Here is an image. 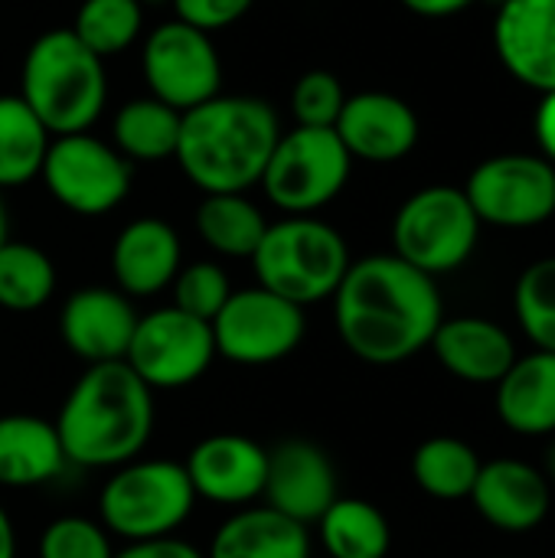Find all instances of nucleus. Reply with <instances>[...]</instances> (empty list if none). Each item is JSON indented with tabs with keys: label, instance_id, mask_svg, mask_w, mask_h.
<instances>
[{
	"label": "nucleus",
	"instance_id": "nucleus-1",
	"mask_svg": "<svg viewBox=\"0 0 555 558\" xmlns=\"http://www.w3.org/2000/svg\"><path fill=\"white\" fill-rule=\"evenodd\" d=\"M330 301L343 347L370 366L412 360L445 320L435 278L393 252L350 262Z\"/></svg>",
	"mask_w": 555,
	"mask_h": 558
},
{
	"label": "nucleus",
	"instance_id": "nucleus-2",
	"mask_svg": "<svg viewBox=\"0 0 555 558\" xmlns=\"http://www.w3.org/2000/svg\"><path fill=\"white\" fill-rule=\"evenodd\" d=\"M281 137L278 111L255 95H216L183 111L177 163L203 193H245L262 183Z\"/></svg>",
	"mask_w": 555,
	"mask_h": 558
},
{
	"label": "nucleus",
	"instance_id": "nucleus-3",
	"mask_svg": "<svg viewBox=\"0 0 555 558\" xmlns=\"http://www.w3.org/2000/svg\"><path fill=\"white\" fill-rule=\"evenodd\" d=\"M75 468H121L134 461L154 432V389L124 363H95L69 389L52 422Z\"/></svg>",
	"mask_w": 555,
	"mask_h": 558
},
{
	"label": "nucleus",
	"instance_id": "nucleus-4",
	"mask_svg": "<svg viewBox=\"0 0 555 558\" xmlns=\"http://www.w3.org/2000/svg\"><path fill=\"white\" fill-rule=\"evenodd\" d=\"M16 95L52 137L92 131L108 101L105 59L95 56L69 26L46 29L23 56Z\"/></svg>",
	"mask_w": 555,
	"mask_h": 558
},
{
	"label": "nucleus",
	"instance_id": "nucleus-5",
	"mask_svg": "<svg viewBox=\"0 0 555 558\" xmlns=\"http://www.w3.org/2000/svg\"><path fill=\"white\" fill-rule=\"evenodd\" d=\"M258 288L311 307L330 301L350 268L347 239L317 216H285L268 222L258 248L252 252Z\"/></svg>",
	"mask_w": 555,
	"mask_h": 558
},
{
	"label": "nucleus",
	"instance_id": "nucleus-6",
	"mask_svg": "<svg viewBox=\"0 0 555 558\" xmlns=\"http://www.w3.org/2000/svg\"><path fill=\"white\" fill-rule=\"evenodd\" d=\"M193 507L196 494L183 464L134 458L105 481L98 494V523L124 543L164 539L177 536Z\"/></svg>",
	"mask_w": 555,
	"mask_h": 558
},
{
	"label": "nucleus",
	"instance_id": "nucleus-7",
	"mask_svg": "<svg viewBox=\"0 0 555 558\" xmlns=\"http://www.w3.org/2000/svg\"><path fill=\"white\" fill-rule=\"evenodd\" d=\"M481 219L461 186H425L393 219V255L429 278L458 271L478 248Z\"/></svg>",
	"mask_w": 555,
	"mask_h": 558
},
{
	"label": "nucleus",
	"instance_id": "nucleus-8",
	"mask_svg": "<svg viewBox=\"0 0 555 558\" xmlns=\"http://www.w3.org/2000/svg\"><path fill=\"white\" fill-rule=\"evenodd\" d=\"M350 170L353 157L334 128H291L281 131L262 186L285 216H317L343 193Z\"/></svg>",
	"mask_w": 555,
	"mask_h": 558
},
{
	"label": "nucleus",
	"instance_id": "nucleus-9",
	"mask_svg": "<svg viewBox=\"0 0 555 558\" xmlns=\"http://www.w3.org/2000/svg\"><path fill=\"white\" fill-rule=\"evenodd\" d=\"M39 180L62 209L95 219L128 199L134 163L92 131L59 134L49 141Z\"/></svg>",
	"mask_w": 555,
	"mask_h": 558
},
{
	"label": "nucleus",
	"instance_id": "nucleus-10",
	"mask_svg": "<svg viewBox=\"0 0 555 558\" xmlns=\"http://www.w3.org/2000/svg\"><path fill=\"white\" fill-rule=\"evenodd\" d=\"M141 72L147 95L177 111H190L222 92V59L213 36L180 20H167L147 33Z\"/></svg>",
	"mask_w": 555,
	"mask_h": 558
},
{
	"label": "nucleus",
	"instance_id": "nucleus-11",
	"mask_svg": "<svg viewBox=\"0 0 555 558\" xmlns=\"http://www.w3.org/2000/svg\"><path fill=\"white\" fill-rule=\"evenodd\" d=\"M481 226L533 229L555 216V167L540 154H497L461 186Z\"/></svg>",
	"mask_w": 555,
	"mask_h": 558
},
{
	"label": "nucleus",
	"instance_id": "nucleus-12",
	"mask_svg": "<svg viewBox=\"0 0 555 558\" xmlns=\"http://www.w3.org/2000/svg\"><path fill=\"white\" fill-rule=\"evenodd\" d=\"M209 327L216 356L239 366H268L301 347L304 307L255 284L232 291Z\"/></svg>",
	"mask_w": 555,
	"mask_h": 558
},
{
	"label": "nucleus",
	"instance_id": "nucleus-13",
	"mask_svg": "<svg viewBox=\"0 0 555 558\" xmlns=\"http://www.w3.org/2000/svg\"><path fill=\"white\" fill-rule=\"evenodd\" d=\"M216 360L213 327L183 311L160 307L137 317L124 363L147 389H183L196 383Z\"/></svg>",
	"mask_w": 555,
	"mask_h": 558
},
{
	"label": "nucleus",
	"instance_id": "nucleus-14",
	"mask_svg": "<svg viewBox=\"0 0 555 558\" xmlns=\"http://www.w3.org/2000/svg\"><path fill=\"white\" fill-rule=\"evenodd\" d=\"M196 500L219 507H249L265 494L268 451L245 435H209L183 461Z\"/></svg>",
	"mask_w": 555,
	"mask_h": 558
},
{
	"label": "nucleus",
	"instance_id": "nucleus-15",
	"mask_svg": "<svg viewBox=\"0 0 555 558\" xmlns=\"http://www.w3.org/2000/svg\"><path fill=\"white\" fill-rule=\"evenodd\" d=\"M334 131L347 154L366 163H396L409 157L422 134L415 108L393 92L347 95Z\"/></svg>",
	"mask_w": 555,
	"mask_h": 558
},
{
	"label": "nucleus",
	"instance_id": "nucleus-16",
	"mask_svg": "<svg viewBox=\"0 0 555 558\" xmlns=\"http://www.w3.org/2000/svg\"><path fill=\"white\" fill-rule=\"evenodd\" d=\"M265 507L278 510L281 517L311 526L317 523L327 507L340 497L337 494V468L324 448L311 441H281L268 451V474H265Z\"/></svg>",
	"mask_w": 555,
	"mask_h": 558
},
{
	"label": "nucleus",
	"instance_id": "nucleus-17",
	"mask_svg": "<svg viewBox=\"0 0 555 558\" xmlns=\"http://www.w3.org/2000/svg\"><path fill=\"white\" fill-rule=\"evenodd\" d=\"M137 327V311L118 288H79L59 314V333L72 356L95 363L124 360Z\"/></svg>",
	"mask_w": 555,
	"mask_h": 558
},
{
	"label": "nucleus",
	"instance_id": "nucleus-18",
	"mask_svg": "<svg viewBox=\"0 0 555 558\" xmlns=\"http://www.w3.org/2000/svg\"><path fill=\"white\" fill-rule=\"evenodd\" d=\"M484 523L500 533H530L546 523L553 507L550 477L527 461L497 458L481 464L468 497Z\"/></svg>",
	"mask_w": 555,
	"mask_h": 558
},
{
	"label": "nucleus",
	"instance_id": "nucleus-19",
	"mask_svg": "<svg viewBox=\"0 0 555 558\" xmlns=\"http://www.w3.org/2000/svg\"><path fill=\"white\" fill-rule=\"evenodd\" d=\"M494 49L517 82L540 95L555 92V0H504Z\"/></svg>",
	"mask_w": 555,
	"mask_h": 558
},
{
	"label": "nucleus",
	"instance_id": "nucleus-20",
	"mask_svg": "<svg viewBox=\"0 0 555 558\" xmlns=\"http://www.w3.org/2000/svg\"><path fill=\"white\" fill-rule=\"evenodd\" d=\"M183 265L180 235L157 216L128 222L111 245V275L128 298H154L173 284Z\"/></svg>",
	"mask_w": 555,
	"mask_h": 558
},
{
	"label": "nucleus",
	"instance_id": "nucleus-21",
	"mask_svg": "<svg viewBox=\"0 0 555 558\" xmlns=\"http://www.w3.org/2000/svg\"><path fill=\"white\" fill-rule=\"evenodd\" d=\"M429 347L455 379L471 386H497L520 356L514 337L487 317H445Z\"/></svg>",
	"mask_w": 555,
	"mask_h": 558
},
{
	"label": "nucleus",
	"instance_id": "nucleus-22",
	"mask_svg": "<svg viewBox=\"0 0 555 558\" xmlns=\"http://www.w3.org/2000/svg\"><path fill=\"white\" fill-rule=\"evenodd\" d=\"M497 415L514 435H555V353L533 350L517 356L497 383Z\"/></svg>",
	"mask_w": 555,
	"mask_h": 558
},
{
	"label": "nucleus",
	"instance_id": "nucleus-23",
	"mask_svg": "<svg viewBox=\"0 0 555 558\" xmlns=\"http://www.w3.org/2000/svg\"><path fill=\"white\" fill-rule=\"evenodd\" d=\"M206 558H311V533L272 507H239L216 530Z\"/></svg>",
	"mask_w": 555,
	"mask_h": 558
},
{
	"label": "nucleus",
	"instance_id": "nucleus-24",
	"mask_svg": "<svg viewBox=\"0 0 555 558\" xmlns=\"http://www.w3.org/2000/svg\"><path fill=\"white\" fill-rule=\"evenodd\" d=\"M65 451L52 422L39 415H0V487H39L62 474Z\"/></svg>",
	"mask_w": 555,
	"mask_h": 558
},
{
	"label": "nucleus",
	"instance_id": "nucleus-25",
	"mask_svg": "<svg viewBox=\"0 0 555 558\" xmlns=\"http://www.w3.org/2000/svg\"><path fill=\"white\" fill-rule=\"evenodd\" d=\"M183 111L157 101L154 95H141L124 101L111 118V147L128 163H157L173 160L180 144Z\"/></svg>",
	"mask_w": 555,
	"mask_h": 558
},
{
	"label": "nucleus",
	"instance_id": "nucleus-26",
	"mask_svg": "<svg viewBox=\"0 0 555 558\" xmlns=\"http://www.w3.org/2000/svg\"><path fill=\"white\" fill-rule=\"evenodd\" d=\"M317 536L327 558H386L393 546L386 513L360 497H337L317 520Z\"/></svg>",
	"mask_w": 555,
	"mask_h": 558
},
{
	"label": "nucleus",
	"instance_id": "nucleus-27",
	"mask_svg": "<svg viewBox=\"0 0 555 558\" xmlns=\"http://www.w3.org/2000/svg\"><path fill=\"white\" fill-rule=\"evenodd\" d=\"M265 229V213L245 193H206L196 209L200 239L226 258H252Z\"/></svg>",
	"mask_w": 555,
	"mask_h": 558
},
{
	"label": "nucleus",
	"instance_id": "nucleus-28",
	"mask_svg": "<svg viewBox=\"0 0 555 558\" xmlns=\"http://www.w3.org/2000/svg\"><path fill=\"white\" fill-rule=\"evenodd\" d=\"M52 134L20 95H0V193L39 177Z\"/></svg>",
	"mask_w": 555,
	"mask_h": 558
},
{
	"label": "nucleus",
	"instance_id": "nucleus-29",
	"mask_svg": "<svg viewBox=\"0 0 555 558\" xmlns=\"http://www.w3.org/2000/svg\"><path fill=\"white\" fill-rule=\"evenodd\" d=\"M478 451L451 435H435L422 441L412 454V481L422 494L435 500H468L481 474Z\"/></svg>",
	"mask_w": 555,
	"mask_h": 558
},
{
	"label": "nucleus",
	"instance_id": "nucleus-30",
	"mask_svg": "<svg viewBox=\"0 0 555 558\" xmlns=\"http://www.w3.org/2000/svg\"><path fill=\"white\" fill-rule=\"evenodd\" d=\"M56 291L52 258L29 242L0 245V307L13 314H29L49 304Z\"/></svg>",
	"mask_w": 555,
	"mask_h": 558
},
{
	"label": "nucleus",
	"instance_id": "nucleus-31",
	"mask_svg": "<svg viewBox=\"0 0 555 558\" xmlns=\"http://www.w3.org/2000/svg\"><path fill=\"white\" fill-rule=\"evenodd\" d=\"M95 56L111 59L134 46L144 29L141 0H82L69 26Z\"/></svg>",
	"mask_w": 555,
	"mask_h": 558
},
{
	"label": "nucleus",
	"instance_id": "nucleus-32",
	"mask_svg": "<svg viewBox=\"0 0 555 558\" xmlns=\"http://www.w3.org/2000/svg\"><path fill=\"white\" fill-rule=\"evenodd\" d=\"M514 311L536 350L555 353V255L533 262L514 288Z\"/></svg>",
	"mask_w": 555,
	"mask_h": 558
},
{
	"label": "nucleus",
	"instance_id": "nucleus-33",
	"mask_svg": "<svg viewBox=\"0 0 555 558\" xmlns=\"http://www.w3.org/2000/svg\"><path fill=\"white\" fill-rule=\"evenodd\" d=\"M170 288H173V307L196 320H206V324H213V317L222 311V304L232 294L229 275L216 262L180 265Z\"/></svg>",
	"mask_w": 555,
	"mask_h": 558
},
{
	"label": "nucleus",
	"instance_id": "nucleus-34",
	"mask_svg": "<svg viewBox=\"0 0 555 558\" xmlns=\"http://www.w3.org/2000/svg\"><path fill=\"white\" fill-rule=\"evenodd\" d=\"M343 101L347 88L330 69H311L291 88V114L298 128H334Z\"/></svg>",
	"mask_w": 555,
	"mask_h": 558
},
{
	"label": "nucleus",
	"instance_id": "nucleus-35",
	"mask_svg": "<svg viewBox=\"0 0 555 558\" xmlns=\"http://www.w3.org/2000/svg\"><path fill=\"white\" fill-rule=\"evenodd\" d=\"M39 558H114L111 536L85 517H59L39 536Z\"/></svg>",
	"mask_w": 555,
	"mask_h": 558
},
{
	"label": "nucleus",
	"instance_id": "nucleus-36",
	"mask_svg": "<svg viewBox=\"0 0 555 558\" xmlns=\"http://www.w3.org/2000/svg\"><path fill=\"white\" fill-rule=\"evenodd\" d=\"M255 0H170L173 7V20L180 23H190L203 33H216V29H226L232 23H239L249 7Z\"/></svg>",
	"mask_w": 555,
	"mask_h": 558
},
{
	"label": "nucleus",
	"instance_id": "nucleus-37",
	"mask_svg": "<svg viewBox=\"0 0 555 558\" xmlns=\"http://www.w3.org/2000/svg\"><path fill=\"white\" fill-rule=\"evenodd\" d=\"M114 558H206L196 546L177 539V536H164V539H144V543H128Z\"/></svg>",
	"mask_w": 555,
	"mask_h": 558
},
{
	"label": "nucleus",
	"instance_id": "nucleus-38",
	"mask_svg": "<svg viewBox=\"0 0 555 558\" xmlns=\"http://www.w3.org/2000/svg\"><path fill=\"white\" fill-rule=\"evenodd\" d=\"M533 128H536V141H540V157H546L555 167V92H546L536 105V118H533Z\"/></svg>",
	"mask_w": 555,
	"mask_h": 558
},
{
	"label": "nucleus",
	"instance_id": "nucleus-39",
	"mask_svg": "<svg viewBox=\"0 0 555 558\" xmlns=\"http://www.w3.org/2000/svg\"><path fill=\"white\" fill-rule=\"evenodd\" d=\"M406 10H412V13H419V16H432V20H438V16H455V13H461V10H468L474 0H399Z\"/></svg>",
	"mask_w": 555,
	"mask_h": 558
},
{
	"label": "nucleus",
	"instance_id": "nucleus-40",
	"mask_svg": "<svg viewBox=\"0 0 555 558\" xmlns=\"http://www.w3.org/2000/svg\"><path fill=\"white\" fill-rule=\"evenodd\" d=\"M0 558H16V533L3 507H0Z\"/></svg>",
	"mask_w": 555,
	"mask_h": 558
},
{
	"label": "nucleus",
	"instance_id": "nucleus-41",
	"mask_svg": "<svg viewBox=\"0 0 555 558\" xmlns=\"http://www.w3.org/2000/svg\"><path fill=\"white\" fill-rule=\"evenodd\" d=\"M10 239V216H7V203H3V193H0V245Z\"/></svg>",
	"mask_w": 555,
	"mask_h": 558
},
{
	"label": "nucleus",
	"instance_id": "nucleus-42",
	"mask_svg": "<svg viewBox=\"0 0 555 558\" xmlns=\"http://www.w3.org/2000/svg\"><path fill=\"white\" fill-rule=\"evenodd\" d=\"M546 468H550V477L555 481V445L550 448V458H546Z\"/></svg>",
	"mask_w": 555,
	"mask_h": 558
},
{
	"label": "nucleus",
	"instance_id": "nucleus-43",
	"mask_svg": "<svg viewBox=\"0 0 555 558\" xmlns=\"http://www.w3.org/2000/svg\"><path fill=\"white\" fill-rule=\"evenodd\" d=\"M144 3H170V0H141V7H144Z\"/></svg>",
	"mask_w": 555,
	"mask_h": 558
},
{
	"label": "nucleus",
	"instance_id": "nucleus-44",
	"mask_svg": "<svg viewBox=\"0 0 555 558\" xmlns=\"http://www.w3.org/2000/svg\"><path fill=\"white\" fill-rule=\"evenodd\" d=\"M500 558H507V556H500Z\"/></svg>",
	"mask_w": 555,
	"mask_h": 558
}]
</instances>
